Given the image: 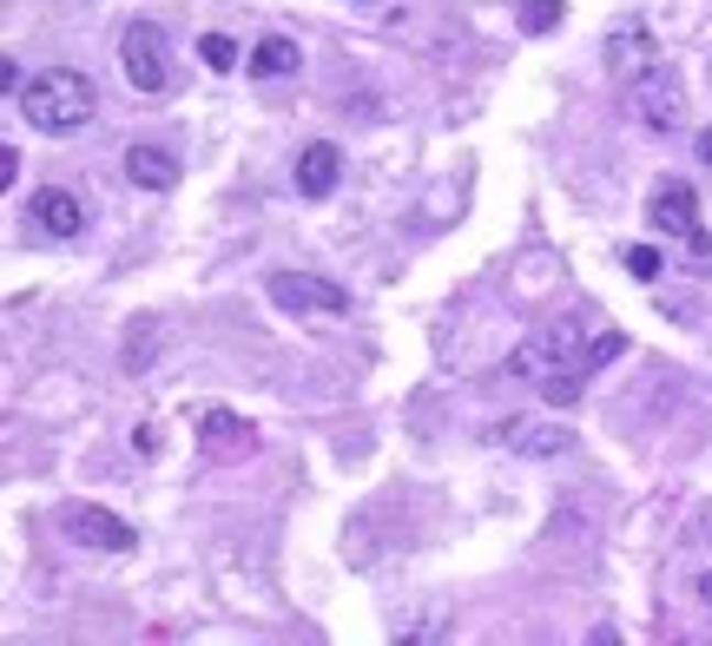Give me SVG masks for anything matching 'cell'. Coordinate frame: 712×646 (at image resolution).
<instances>
[{"label": "cell", "mask_w": 712, "mask_h": 646, "mask_svg": "<svg viewBox=\"0 0 712 646\" xmlns=\"http://www.w3.org/2000/svg\"><path fill=\"white\" fill-rule=\"evenodd\" d=\"M495 442H508L522 462H561L574 449V429L568 423H508V429H489Z\"/></svg>", "instance_id": "cell-8"}, {"label": "cell", "mask_w": 712, "mask_h": 646, "mask_svg": "<svg viewBox=\"0 0 712 646\" xmlns=\"http://www.w3.org/2000/svg\"><path fill=\"white\" fill-rule=\"evenodd\" d=\"M125 178H132L139 191H178L185 165H178L172 145H125Z\"/></svg>", "instance_id": "cell-10"}, {"label": "cell", "mask_w": 712, "mask_h": 646, "mask_svg": "<svg viewBox=\"0 0 712 646\" xmlns=\"http://www.w3.org/2000/svg\"><path fill=\"white\" fill-rule=\"evenodd\" d=\"M337 178H343V152L330 139H317V145L297 152V198H330Z\"/></svg>", "instance_id": "cell-12"}, {"label": "cell", "mask_w": 712, "mask_h": 646, "mask_svg": "<svg viewBox=\"0 0 712 646\" xmlns=\"http://www.w3.org/2000/svg\"><path fill=\"white\" fill-rule=\"evenodd\" d=\"M258 436H251V423L244 416H231V409H198V449L211 456V462H231V456H244Z\"/></svg>", "instance_id": "cell-9"}, {"label": "cell", "mask_w": 712, "mask_h": 646, "mask_svg": "<svg viewBox=\"0 0 712 646\" xmlns=\"http://www.w3.org/2000/svg\"><path fill=\"white\" fill-rule=\"evenodd\" d=\"M647 225L654 231H667V238H680L693 258H706V231H700V198H693V185H680V178H660L654 185V198H647Z\"/></svg>", "instance_id": "cell-6"}, {"label": "cell", "mask_w": 712, "mask_h": 646, "mask_svg": "<svg viewBox=\"0 0 712 646\" xmlns=\"http://www.w3.org/2000/svg\"><path fill=\"white\" fill-rule=\"evenodd\" d=\"M640 119H647V125H660V132H667V125H680V92H673V79H660V73H647V79H640Z\"/></svg>", "instance_id": "cell-14"}, {"label": "cell", "mask_w": 712, "mask_h": 646, "mask_svg": "<svg viewBox=\"0 0 712 646\" xmlns=\"http://www.w3.org/2000/svg\"><path fill=\"white\" fill-rule=\"evenodd\" d=\"M621 350H627V337H621V330H601V337L588 343V357H581L574 370H561V376H548V383H541V396H548L555 409H561V403H574V396L588 390V376H594V370H607V363H614Z\"/></svg>", "instance_id": "cell-7"}, {"label": "cell", "mask_w": 712, "mask_h": 646, "mask_svg": "<svg viewBox=\"0 0 712 646\" xmlns=\"http://www.w3.org/2000/svg\"><path fill=\"white\" fill-rule=\"evenodd\" d=\"M700 601L712 607V574H700Z\"/></svg>", "instance_id": "cell-20"}, {"label": "cell", "mask_w": 712, "mask_h": 646, "mask_svg": "<svg viewBox=\"0 0 712 646\" xmlns=\"http://www.w3.org/2000/svg\"><path fill=\"white\" fill-rule=\"evenodd\" d=\"M244 73H251V79H284V73H297V40H258L251 59H244Z\"/></svg>", "instance_id": "cell-15"}, {"label": "cell", "mask_w": 712, "mask_h": 646, "mask_svg": "<svg viewBox=\"0 0 712 646\" xmlns=\"http://www.w3.org/2000/svg\"><path fill=\"white\" fill-rule=\"evenodd\" d=\"M33 225H40L46 238H79V231H86V205H79L66 185H40V191H33Z\"/></svg>", "instance_id": "cell-11"}, {"label": "cell", "mask_w": 712, "mask_h": 646, "mask_svg": "<svg viewBox=\"0 0 712 646\" xmlns=\"http://www.w3.org/2000/svg\"><path fill=\"white\" fill-rule=\"evenodd\" d=\"M119 66H125V79H132V92H145V99H165V92H172V53H165L158 26L132 20V26L119 33Z\"/></svg>", "instance_id": "cell-4"}, {"label": "cell", "mask_w": 712, "mask_h": 646, "mask_svg": "<svg viewBox=\"0 0 712 646\" xmlns=\"http://www.w3.org/2000/svg\"><path fill=\"white\" fill-rule=\"evenodd\" d=\"M700 165H712V132H700Z\"/></svg>", "instance_id": "cell-19"}, {"label": "cell", "mask_w": 712, "mask_h": 646, "mask_svg": "<svg viewBox=\"0 0 712 646\" xmlns=\"http://www.w3.org/2000/svg\"><path fill=\"white\" fill-rule=\"evenodd\" d=\"M607 59H614V73H627L634 86L654 73V40H647V26H621L614 40H607Z\"/></svg>", "instance_id": "cell-13"}, {"label": "cell", "mask_w": 712, "mask_h": 646, "mask_svg": "<svg viewBox=\"0 0 712 646\" xmlns=\"http://www.w3.org/2000/svg\"><path fill=\"white\" fill-rule=\"evenodd\" d=\"M59 535H66L73 548H92V555H132V548H139V528H132L125 515L99 508V502H66V508H59Z\"/></svg>", "instance_id": "cell-3"}, {"label": "cell", "mask_w": 712, "mask_h": 646, "mask_svg": "<svg viewBox=\"0 0 712 646\" xmlns=\"http://www.w3.org/2000/svg\"><path fill=\"white\" fill-rule=\"evenodd\" d=\"M271 304L291 317H350V291L317 277V271H271Z\"/></svg>", "instance_id": "cell-5"}, {"label": "cell", "mask_w": 712, "mask_h": 646, "mask_svg": "<svg viewBox=\"0 0 712 646\" xmlns=\"http://www.w3.org/2000/svg\"><path fill=\"white\" fill-rule=\"evenodd\" d=\"M198 59H205L211 73H231V66H238V40H231V33H205V40H198Z\"/></svg>", "instance_id": "cell-16"}, {"label": "cell", "mask_w": 712, "mask_h": 646, "mask_svg": "<svg viewBox=\"0 0 712 646\" xmlns=\"http://www.w3.org/2000/svg\"><path fill=\"white\" fill-rule=\"evenodd\" d=\"M522 26H528V33L561 26V0H522Z\"/></svg>", "instance_id": "cell-17"}, {"label": "cell", "mask_w": 712, "mask_h": 646, "mask_svg": "<svg viewBox=\"0 0 712 646\" xmlns=\"http://www.w3.org/2000/svg\"><path fill=\"white\" fill-rule=\"evenodd\" d=\"M627 271H634L640 284H654V277H660V251H654V244H627Z\"/></svg>", "instance_id": "cell-18"}, {"label": "cell", "mask_w": 712, "mask_h": 646, "mask_svg": "<svg viewBox=\"0 0 712 646\" xmlns=\"http://www.w3.org/2000/svg\"><path fill=\"white\" fill-rule=\"evenodd\" d=\"M92 106H99V86H92L86 73H73V66H46V73H33V79L20 86V112H26V125L46 132V139L79 132V125L92 119Z\"/></svg>", "instance_id": "cell-1"}, {"label": "cell", "mask_w": 712, "mask_h": 646, "mask_svg": "<svg viewBox=\"0 0 712 646\" xmlns=\"http://www.w3.org/2000/svg\"><path fill=\"white\" fill-rule=\"evenodd\" d=\"M588 343H594V337H581V324H574V317H561V324L535 330V337L508 357V376H535V383H548V376L574 370V363L588 357Z\"/></svg>", "instance_id": "cell-2"}]
</instances>
